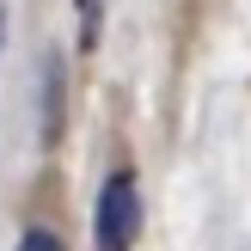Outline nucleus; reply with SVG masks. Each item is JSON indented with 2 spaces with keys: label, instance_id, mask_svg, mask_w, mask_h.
Here are the masks:
<instances>
[{
  "label": "nucleus",
  "instance_id": "3",
  "mask_svg": "<svg viewBox=\"0 0 251 251\" xmlns=\"http://www.w3.org/2000/svg\"><path fill=\"white\" fill-rule=\"evenodd\" d=\"M19 251H68V245H61L55 233H43V227H31V233H25V239H19Z\"/></svg>",
  "mask_w": 251,
  "mask_h": 251
},
{
  "label": "nucleus",
  "instance_id": "4",
  "mask_svg": "<svg viewBox=\"0 0 251 251\" xmlns=\"http://www.w3.org/2000/svg\"><path fill=\"white\" fill-rule=\"evenodd\" d=\"M0 43H6V6H0Z\"/></svg>",
  "mask_w": 251,
  "mask_h": 251
},
{
  "label": "nucleus",
  "instance_id": "1",
  "mask_svg": "<svg viewBox=\"0 0 251 251\" xmlns=\"http://www.w3.org/2000/svg\"><path fill=\"white\" fill-rule=\"evenodd\" d=\"M141 239V190L135 172H110L98 190V251H129Z\"/></svg>",
  "mask_w": 251,
  "mask_h": 251
},
{
  "label": "nucleus",
  "instance_id": "2",
  "mask_svg": "<svg viewBox=\"0 0 251 251\" xmlns=\"http://www.w3.org/2000/svg\"><path fill=\"white\" fill-rule=\"evenodd\" d=\"M74 12H80V43L92 49L98 43V25H104V0H74Z\"/></svg>",
  "mask_w": 251,
  "mask_h": 251
}]
</instances>
